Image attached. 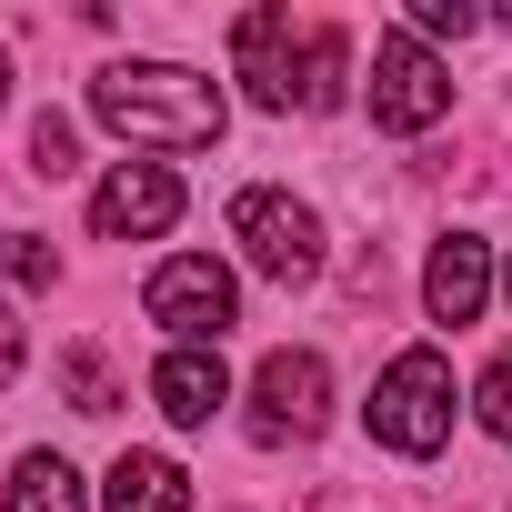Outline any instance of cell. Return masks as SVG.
Instances as JSON below:
<instances>
[{"label": "cell", "mask_w": 512, "mask_h": 512, "mask_svg": "<svg viewBox=\"0 0 512 512\" xmlns=\"http://www.w3.org/2000/svg\"><path fill=\"white\" fill-rule=\"evenodd\" d=\"M91 121L121 131V141H141V151H211L231 111H221V91H211L201 71H181V61H111V71L91 81Z\"/></svg>", "instance_id": "obj_1"}, {"label": "cell", "mask_w": 512, "mask_h": 512, "mask_svg": "<svg viewBox=\"0 0 512 512\" xmlns=\"http://www.w3.org/2000/svg\"><path fill=\"white\" fill-rule=\"evenodd\" d=\"M372 442L402 452V462H432V452L452 442V362H442L432 342L392 352V372L372 382Z\"/></svg>", "instance_id": "obj_2"}, {"label": "cell", "mask_w": 512, "mask_h": 512, "mask_svg": "<svg viewBox=\"0 0 512 512\" xmlns=\"http://www.w3.org/2000/svg\"><path fill=\"white\" fill-rule=\"evenodd\" d=\"M141 312L171 332V352H211L241 322V292H231V272L211 262V251H171V262L151 272V292H141Z\"/></svg>", "instance_id": "obj_3"}, {"label": "cell", "mask_w": 512, "mask_h": 512, "mask_svg": "<svg viewBox=\"0 0 512 512\" xmlns=\"http://www.w3.org/2000/svg\"><path fill=\"white\" fill-rule=\"evenodd\" d=\"M231 241H241V262L262 272V282H282V292L322 272V221L292 191H241L231 201Z\"/></svg>", "instance_id": "obj_4"}, {"label": "cell", "mask_w": 512, "mask_h": 512, "mask_svg": "<svg viewBox=\"0 0 512 512\" xmlns=\"http://www.w3.org/2000/svg\"><path fill=\"white\" fill-rule=\"evenodd\" d=\"M442 111H452V71L412 31H382L372 41V131H432Z\"/></svg>", "instance_id": "obj_5"}, {"label": "cell", "mask_w": 512, "mask_h": 512, "mask_svg": "<svg viewBox=\"0 0 512 512\" xmlns=\"http://www.w3.org/2000/svg\"><path fill=\"white\" fill-rule=\"evenodd\" d=\"M332 422V372L322 352H272L251 372V442H312Z\"/></svg>", "instance_id": "obj_6"}, {"label": "cell", "mask_w": 512, "mask_h": 512, "mask_svg": "<svg viewBox=\"0 0 512 512\" xmlns=\"http://www.w3.org/2000/svg\"><path fill=\"white\" fill-rule=\"evenodd\" d=\"M181 221V181L161 171V161H121L101 191H91V231L101 241H161Z\"/></svg>", "instance_id": "obj_7"}, {"label": "cell", "mask_w": 512, "mask_h": 512, "mask_svg": "<svg viewBox=\"0 0 512 512\" xmlns=\"http://www.w3.org/2000/svg\"><path fill=\"white\" fill-rule=\"evenodd\" d=\"M482 302H492V241L442 231L432 262H422V312H432L442 332H462V322H482Z\"/></svg>", "instance_id": "obj_8"}, {"label": "cell", "mask_w": 512, "mask_h": 512, "mask_svg": "<svg viewBox=\"0 0 512 512\" xmlns=\"http://www.w3.org/2000/svg\"><path fill=\"white\" fill-rule=\"evenodd\" d=\"M231 61H241V81H251L262 111H292L302 101V81H292V11H241L231 21Z\"/></svg>", "instance_id": "obj_9"}, {"label": "cell", "mask_w": 512, "mask_h": 512, "mask_svg": "<svg viewBox=\"0 0 512 512\" xmlns=\"http://www.w3.org/2000/svg\"><path fill=\"white\" fill-rule=\"evenodd\" d=\"M151 402H161L181 432H201V422L231 402V372H221V352H161V362H151Z\"/></svg>", "instance_id": "obj_10"}, {"label": "cell", "mask_w": 512, "mask_h": 512, "mask_svg": "<svg viewBox=\"0 0 512 512\" xmlns=\"http://www.w3.org/2000/svg\"><path fill=\"white\" fill-rule=\"evenodd\" d=\"M181 502H191L181 462H161V452H121L111 462V512H181Z\"/></svg>", "instance_id": "obj_11"}, {"label": "cell", "mask_w": 512, "mask_h": 512, "mask_svg": "<svg viewBox=\"0 0 512 512\" xmlns=\"http://www.w3.org/2000/svg\"><path fill=\"white\" fill-rule=\"evenodd\" d=\"M0 512H81V472L61 452H21L11 492H0Z\"/></svg>", "instance_id": "obj_12"}, {"label": "cell", "mask_w": 512, "mask_h": 512, "mask_svg": "<svg viewBox=\"0 0 512 512\" xmlns=\"http://www.w3.org/2000/svg\"><path fill=\"white\" fill-rule=\"evenodd\" d=\"M342 71H352V41L322 21V31H302V111H332L342 101Z\"/></svg>", "instance_id": "obj_13"}, {"label": "cell", "mask_w": 512, "mask_h": 512, "mask_svg": "<svg viewBox=\"0 0 512 512\" xmlns=\"http://www.w3.org/2000/svg\"><path fill=\"white\" fill-rule=\"evenodd\" d=\"M31 171H41V181H71V171H81V141H71V121H61V111H41V121H31Z\"/></svg>", "instance_id": "obj_14"}, {"label": "cell", "mask_w": 512, "mask_h": 512, "mask_svg": "<svg viewBox=\"0 0 512 512\" xmlns=\"http://www.w3.org/2000/svg\"><path fill=\"white\" fill-rule=\"evenodd\" d=\"M61 392H71V412H111V362L101 352H61Z\"/></svg>", "instance_id": "obj_15"}, {"label": "cell", "mask_w": 512, "mask_h": 512, "mask_svg": "<svg viewBox=\"0 0 512 512\" xmlns=\"http://www.w3.org/2000/svg\"><path fill=\"white\" fill-rule=\"evenodd\" d=\"M472 412H482V432H492V442H512V342L492 352V372H482V392H472Z\"/></svg>", "instance_id": "obj_16"}, {"label": "cell", "mask_w": 512, "mask_h": 512, "mask_svg": "<svg viewBox=\"0 0 512 512\" xmlns=\"http://www.w3.org/2000/svg\"><path fill=\"white\" fill-rule=\"evenodd\" d=\"M0 272H11L21 292H51V272H61V262H51V251H41L31 231H11V241H0Z\"/></svg>", "instance_id": "obj_17"}, {"label": "cell", "mask_w": 512, "mask_h": 512, "mask_svg": "<svg viewBox=\"0 0 512 512\" xmlns=\"http://www.w3.org/2000/svg\"><path fill=\"white\" fill-rule=\"evenodd\" d=\"M482 21H492V11H472V0H412L402 31H412V41H422V31H452V41H462V31H482Z\"/></svg>", "instance_id": "obj_18"}, {"label": "cell", "mask_w": 512, "mask_h": 512, "mask_svg": "<svg viewBox=\"0 0 512 512\" xmlns=\"http://www.w3.org/2000/svg\"><path fill=\"white\" fill-rule=\"evenodd\" d=\"M21 382V312H0V392Z\"/></svg>", "instance_id": "obj_19"}, {"label": "cell", "mask_w": 512, "mask_h": 512, "mask_svg": "<svg viewBox=\"0 0 512 512\" xmlns=\"http://www.w3.org/2000/svg\"><path fill=\"white\" fill-rule=\"evenodd\" d=\"M0 101H11V61H0Z\"/></svg>", "instance_id": "obj_20"}, {"label": "cell", "mask_w": 512, "mask_h": 512, "mask_svg": "<svg viewBox=\"0 0 512 512\" xmlns=\"http://www.w3.org/2000/svg\"><path fill=\"white\" fill-rule=\"evenodd\" d=\"M502 302H512V272H502Z\"/></svg>", "instance_id": "obj_21"}]
</instances>
